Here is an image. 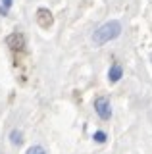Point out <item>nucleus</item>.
Listing matches in <instances>:
<instances>
[{
    "label": "nucleus",
    "mask_w": 152,
    "mask_h": 154,
    "mask_svg": "<svg viewBox=\"0 0 152 154\" xmlns=\"http://www.w3.org/2000/svg\"><path fill=\"white\" fill-rule=\"evenodd\" d=\"M120 35H121V23L117 19H110V21H106L104 25H100L94 31L93 42H94V46H102L106 42L114 41V38H117Z\"/></svg>",
    "instance_id": "nucleus-1"
},
{
    "label": "nucleus",
    "mask_w": 152,
    "mask_h": 154,
    "mask_svg": "<svg viewBox=\"0 0 152 154\" xmlns=\"http://www.w3.org/2000/svg\"><path fill=\"white\" fill-rule=\"evenodd\" d=\"M94 112L98 114L100 119H110V116H112L110 100H108L106 96H98V98L94 100Z\"/></svg>",
    "instance_id": "nucleus-2"
},
{
    "label": "nucleus",
    "mask_w": 152,
    "mask_h": 154,
    "mask_svg": "<svg viewBox=\"0 0 152 154\" xmlns=\"http://www.w3.org/2000/svg\"><path fill=\"white\" fill-rule=\"evenodd\" d=\"M6 46L12 52H23L25 50V37L21 33H12V35L6 37Z\"/></svg>",
    "instance_id": "nucleus-3"
},
{
    "label": "nucleus",
    "mask_w": 152,
    "mask_h": 154,
    "mask_svg": "<svg viewBox=\"0 0 152 154\" xmlns=\"http://www.w3.org/2000/svg\"><path fill=\"white\" fill-rule=\"evenodd\" d=\"M37 23H39L42 29L52 27V23H54V17H52L50 10H46V8H39V10H37Z\"/></svg>",
    "instance_id": "nucleus-4"
},
{
    "label": "nucleus",
    "mask_w": 152,
    "mask_h": 154,
    "mask_svg": "<svg viewBox=\"0 0 152 154\" xmlns=\"http://www.w3.org/2000/svg\"><path fill=\"white\" fill-rule=\"evenodd\" d=\"M121 77H123V67L120 64H114L110 67V71H108V81H110V83H117Z\"/></svg>",
    "instance_id": "nucleus-5"
},
{
    "label": "nucleus",
    "mask_w": 152,
    "mask_h": 154,
    "mask_svg": "<svg viewBox=\"0 0 152 154\" xmlns=\"http://www.w3.org/2000/svg\"><path fill=\"white\" fill-rule=\"evenodd\" d=\"M10 141H12V144H21L23 143V133L17 131V129H14L10 133Z\"/></svg>",
    "instance_id": "nucleus-6"
},
{
    "label": "nucleus",
    "mask_w": 152,
    "mask_h": 154,
    "mask_svg": "<svg viewBox=\"0 0 152 154\" xmlns=\"http://www.w3.org/2000/svg\"><path fill=\"white\" fill-rule=\"evenodd\" d=\"M25 154H46V150L41 146V144H33V146L27 148V152Z\"/></svg>",
    "instance_id": "nucleus-7"
},
{
    "label": "nucleus",
    "mask_w": 152,
    "mask_h": 154,
    "mask_svg": "<svg viewBox=\"0 0 152 154\" xmlns=\"http://www.w3.org/2000/svg\"><path fill=\"white\" fill-rule=\"evenodd\" d=\"M93 139L96 143H106V133H104V131H96V133L93 135Z\"/></svg>",
    "instance_id": "nucleus-8"
},
{
    "label": "nucleus",
    "mask_w": 152,
    "mask_h": 154,
    "mask_svg": "<svg viewBox=\"0 0 152 154\" xmlns=\"http://www.w3.org/2000/svg\"><path fill=\"white\" fill-rule=\"evenodd\" d=\"M2 2H4V6H2L4 10H8V8L12 6V0H2Z\"/></svg>",
    "instance_id": "nucleus-9"
},
{
    "label": "nucleus",
    "mask_w": 152,
    "mask_h": 154,
    "mask_svg": "<svg viewBox=\"0 0 152 154\" xmlns=\"http://www.w3.org/2000/svg\"><path fill=\"white\" fill-rule=\"evenodd\" d=\"M150 58H152V56H150Z\"/></svg>",
    "instance_id": "nucleus-10"
}]
</instances>
